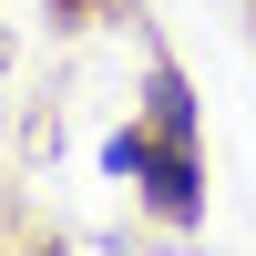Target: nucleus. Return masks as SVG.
<instances>
[{"mask_svg":"<svg viewBox=\"0 0 256 256\" xmlns=\"http://www.w3.org/2000/svg\"><path fill=\"white\" fill-rule=\"evenodd\" d=\"M174 144L184 134H164V123H154V134H113V174H154V205H164V216H195V164H184Z\"/></svg>","mask_w":256,"mask_h":256,"instance_id":"f257e3e1","label":"nucleus"}]
</instances>
